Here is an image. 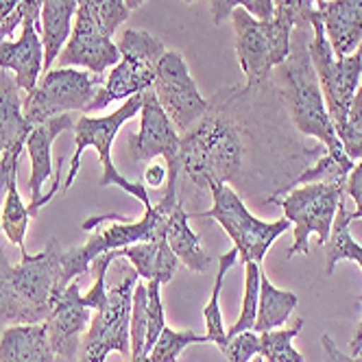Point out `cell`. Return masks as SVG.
<instances>
[{
  "instance_id": "cell-1",
  "label": "cell",
  "mask_w": 362,
  "mask_h": 362,
  "mask_svg": "<svg viewBox=\"0 0 362 362\" xmlns=\"http://www.w3.org/2000/svg\"><path fill=\"white\" fill-rule=\"evenodd\" d=\"M245 162V138L238 120L231 116V90L221 92L218 100L197 124L181 136V173L197 188L234 181Z\"/></svg>"
},
{
  "instance_id": "cell-2",
  "label": "cell",
  "mask_w": 362,
  "mask_h": 362,
  "mask_svg": "<svg viewBox=\"0 0 362 362\" xmlns=\"http://www.w3.org/2000/svg\"><path fill=\"white\" fill-rule=\"evenodd\" d=\"M62 251V245L50 238L35 255L22 249L20 264L13 267L0 247V323L31 325L48 319L64 293L59 288Z\"/></svg>"
},
{
  "instance_id": "cell-3",
  "label": "cell",
  "mask_w": 362,
  "mask_h": 362,
  "mask_svg": "<svg viewBox=\"0 0 362 362\" xmlns=\"http://www.w3.org/2000/svg\"><path fill=\"white\" fill-rule=\"evenodd\" d=\"M308 40H310V29L293 31L295 44L291 46L288 59L273 70L275 72L273 88L281 100L284 110L288 112V118L297 132L310 138H317L325 146V153L345 160L349 155L343 148V142L339 134H336V127L329 118L317 70L308 53Z\"/></svg>"
},
{
  "instance_id": "cell-4",
  "label": "cell",
  "mask_w": 362,
  "mask_h": 362,
  "mask_svg": "<svg viewBox=\"0 0 362 362\" xmlns=\"http://www.w3.org/2000/svg\"><path fill=\"white\" fill-rule=\"evenodd\" d=\"M142 110V94H136L132 98H127L122 105L107 114V116H81L74 124V155L70 160V166H68V175L62 184V190H70L74 179H76V173H79V162H81V155L86 148H96L98 158H100V168H103V175H100V181L98 184L103 188L107 186H116L120 188L122 192L132 194L134 199H138L144 210H151V199H148V192H146V184L144 181H132L127 179L116 166H114V160H112V144L118 136V132L122 129V124L127 120H132L134 116H138Z\"/></svg>"
},
{
  "instance_id": "cell-5",
  "label": "cell",
  "mask_w": 362,
  "mask_h": 362,
  "mask_svg": "<svg viewBox=\"0 0 362 362\" xmlns=\"http://www.w3.org/2000/svg\"><path fill=\"white\" fill-rule=\"evenodd\" d=\"M118 50H120V62L105 76V83L100 86L96 98L90 103L86 114L100 112L116 100H127L136 94L151 90L160 59L166 53L164 42L160 37L140 29L124 31Z\"/></svg>"
},
{
  "instance_id": "cell-6",
  "label": "cell",
  "mask_w": 362,
  "mask_h": 362,
  "mask_svg": "<svg viewBox=\"0 0 362 362\" xmlns=\"http://www.w3.org/2000/svg\"><path fill=\"white\" fill-rule=\"evenodd\" d=\"M208 190L212 192L214 203L208 212H203L199 216L212 218L225 229V234L234 243V249L238 251L243 264L245 262L260 264L267 251L273 247V243L281 234H286L288 227L293 225L286 216L279 221H260L257 216H253L243 203L240 194L227 184H212Z\"/></svg>"
},
{
  "instance_id": "cell-7",
  "label": "cell",
  "mask_w": 362,
  "mask_h": 362,
  "mask_svg": "<svg viewBox=\"0 0 362 362\" xmlns=\"http://www.w3.org/2000/svg\"><path fill=\"white\" fill-rule=\"evenodd\" d=\"M234 44L247 88H260L269 81L271 72L288 59L293 46V27L277 20H257L245 9H234Z\"/></svg>"
},
{
  "instance_id": "cell-8",
  "label": "cell",
  "mask_w": 362,
  "mask_h": 362,
  "mask_svg": "<svg viewBox=\"0 0 362 362\" xmlns=\"http://www.w3.org/2000/svg\"><path fill=\"white\" fill-rule=\"evenodd\" d=\"M345 181L341 184H303L288 190L286 197H271L269 201L281 205L284 216H286L295 231H293V245L286 253V257L308 253L310 236L317 234L319 245H325L329 240L334 218L339 214L341 203H345Z\"/></svg>"
},
{
  "instance_id": "cell-9",
  "label": "cell",
  "mask_w": 362,
  "mask_h": 362,
  "mask_svg": "<svg viewBox=\"0 0 362 362\" xmlns=\"http://www.w3.org/2000/svg\"><path fill=\"white\" fill-rule=\"evenodd\" d=\"M129 153L134 162H148L153 158H164L166 162V190L160 201L166 214L179 201V175H181V136L177 127L160 105L153 88L142 92V110H140V129L129 138Z\"/></svg>"
},
{
  "instance_id": "cell-10",
  "label": "cell",
  "mask_w": 362,
  "mask_h": 362,
  "mask_svg": "<svg viewBox=\"0 0 362 362\" xmlns=\"http://www.w3.org/2000/svg\"><path fill=\"white\" fill-rule=\"evenodd\" d=\"M308 53L317 70L329 118L336 127V134H339L347 120L351 100L362 79V57L358 50L347 57L334 55V50L325 35V29L319 20V13L313 22V27H310Z\"/></svg>"
},
{
  "instance_id": "cell-11",
  "label": "cell",
  "mask_w": 362,
  "mask_h": 362,
  "mask_svg": "<svg viewBox=\"0 0 362 362\" xmlns=\"http://www.w3.org/2000/svg\"><path fill=\"white\" fill-rule=\"evenodd\" d=\"M138 277L140 275L132 267L116 286L107 288V301L92 313L76 362H105L112 351L129 356V319ZM57 362L66 360L57 358Z\"/></svg>"
},
{
  "instance_id": "cell-12",
  "label": "cell",
  "mask_w": 362,
  "mask_h": 362,
  "mask_svg": "<svg viewBox=\"0 0 362 362\" xmlns=\"http://www.w3.org/2000/svg\"><path fill=\"white\" fill-rule=\"evenodd\" d=\"M103 83H105L103 74H94L79 68L48 70L42 76V81L35 86V90L27 94L24 116L33 127H37L68 112L86 114Z\"/></svg>"
},
{
  "instance_id": "cell-13",
  "label": "cell",
  "mask_w": 362,
  "mask_h": 362,
  "mask_svg": "<svg viewBox=\"0 0 362 362\" xmlns=\"http://www.w3.org/2000/svg\"><path fill=\"white\" fill-rule=\"evenodd\" d=\"M153 92L173 124L181 129V134H186L210 110V103L201 96L194 79L190 76L184 55L175 53V50H166L160 59Z\"/></svg>"
},
{
  "instance_id": "cell-14",
  "label": "cell",
  "mask_w": 362,
  "mask_h": 362,
  "mask_svg": "<svg viewBox=\"0 0 362 362\" xmlns=\"http://www.w3.org/2000/svg\"><path fill=\"white\" fill-rule=\"evenodd\" d=\"M59 68H86L88 72L103 74L120 62V50L100 31L88 3L79 5L72 33L57 57Z\"/></svg>"
},
{
  "instance_id": "cell-15",
  "label": "cell",
  "mask_w": 362,
  "mask_h": 362,
  "mask_svg": "<svg viewBox=\"0 0 362 362\" xmlns=\"http://www.w3.org/2000/svg\"><path fill=\"white\" fill-rule=\"evenodd\" d=\"M94 310L86 305L79 281H70L66 291L55 301L48 319L44 321L48 343L55 356L66 362H76L83 334L90 327Z\"/></svg>"
},
{
  "instance_id": "cell-16",
  "label": "cell",
  "mask_w": 362,
  "mask_h": 362,
  "mask_svg": "<svg viewBox=\"0 0 362 362\" xmlns=\"http://www.w3.org/2000/svg\"><path fill=\"white\" fill-rule=\"evenodd\" d=\"M66 129H74V122L70 114H62L50 118L37 127H33V132L27 138V153L31 160V203L29 212L31 216H37L42 210V186L48 181L50 175H55V164H53V142L64 134Z\"/></svg>"
},
{
  "instance_id": "cell-17",
  "label": "cell",
  "mask_w": 362,
  "mask_h": 362,
  "mask_svg": "<svg viewBox=\"0 0 362 362\" xmlns=\"http://www.w3.org/2000/svg\"><path fill=\"white\" fill-rule=\"evenodd\" d=\"M0 68L16 74V86L24 92H33L44 70V44L40 22L27 20L22 24L20 40L0 42Z\"/></svg>"
},
{
  "instance_id": "cell-18",
  "label": "cell",
  "mask_w": 362,
  "mask_h": 362,
  "mask_svg": "<svg viewBox=\"0 0 362 362\" xmlns=\"http://www.w3.org/2000/svg\"><path fill=\"white\" fill-rule=\"evenodd\" d=\"M317 9L334 55L356 53L362 44V0H327Z\"/></svg>"
},
{
  "instance_id": "cell-19",
  "label": "cell",
  "mask_w": 362,
  "mask_h": 362,
  "mask_svg": "<svg viewBox=\"0 0 362 362\" xmlns=\"http://www.w3.org/2000/svg\"><path fill=\"white\" fill-rule=\"evenodd\" d=\"M0 362H57L44 323L7 325L0 336Z\"/></svg>"
},
{
  "instance_id": "cell-20",
  "label": "cell",
  "mask_w": 362,
  "mask_h": 362,
  "mask_svg": "<svg viewBox=\"0 0 362 362\" xmlns=\"http://www.w3.org/2000/svg\"><path fill=\"white\" fill-rule=\"evenodd\" d=\"M81 0H44L40 13V35L44 44V72L50 70L64 50L70 33L72 18L79 11Z\"/></svg>"
},
{
  "instance_id": "cell-21",
  "label": "cell",
  "mask_w": 362,
  "mask_h": 362,
  "mask_svg": "<svg viewBox=\"0 0 362 362\" xmlns=\"http://www.w3.org/2000/svg\"><path fill=\"white\" fill-rule=\"evenodd\" d=\"M114 255H116V260L118 257H124V260L132 262L136 273L140 277H144L146 281L158 279L162 286L175 277V273L181 264L177 260V255L170 251L166 236H160L148 243L129 245L124 249H116Z\"/></svg>"
},
{
  "instance_id": "cell-22",
  "label": "cell",
  "mask_w": 362,
  "mask_h": 362,
  "mask_svg": "<svg viewBox=\"0 0 362 362\" xmlns=\"http://www.w3.org/2000/svg\"><path fill=\"white\" fill-rule=\"evenodd\" d=\"M166 243L170 251L177 255V260L188 267L194 273H205L212 267V255L203 249L201 238L190 227V216L184 210V205L177 203L166 216Z\"/></svg>"
},
{
  "instance_id": "cell-23",
  "label": "cell",
  "mask_w": 362,
  "mask_h": 362,
  "mask_svg": "<svg viewBox=\"0 0 362 362\" xmlns=\"http://www.w3.org/2000/svg\"><path fill=\"white\" fill-rule=\"evenodd\" d=\"M20 92L16 81L0 86V155L16 144H24L33 132V124L22 112Z\"/></svg>"
},
{
  "instance_id": "cell-24",
  "label": "cell",
  "mask_w": 362,
  "mask_h": 362,
  "mask_svg": "<svg viewBox=\"0 0 362 362\" xmlns=\"http://www.w3.org/2000/svg\"><path fill=\"white\" fill-rule=\"evenodd\" d=\"M299 299L291 291H279L269 281V277L260 275V299H257V317L253 332L264 334L271 329H279L288 317L295 313Z\"/></svg>"
},
{
  "instance_id": "cell-25",
  "label": "cell",
  "mask_w": 362,
  "mask_h": 362,
  "mask_svg": "<svg viewBox=\"0 0 362 362\" xmlns=\"http://www.w3.org/2000/svg\"><path fill=\"white\" fill-rule=\"evenodd\" d=\"M238 260V251L231 249L227 253H223L218 257V271H216V279H214V288H212V297L203 308V319H205V339L208 343L216 345L218 349H223L227 345V329L223 323V310H221V293H223V281L225 275L229 273V269H234Z\"/></svg>"
},
{
  "instance_id": "cell-26",
  "label": "cell",
  "mask_w": 362,
  "mask_h": 362,
  "mask_svg": "<svg viewBox=\"0 0 362 362\" xmlns=\"http://www.w3.org/2000/svg\"><path fill=\"white\" fill-rule=\"evenodd\" d=\"M349 216H347V208L345 203H341L339 214L334 218V227L329 240L325 243V273L332 275L336 264L343 260H351L362 269V245H358L354 240V236L349 234Z\"/></svg>"
},
{
  "instance_id": "cell-27",
  "label": "cell",
  "mask_w": 362,
  "mask_h": 362,
  "mask_svg": "<svg viewBox=\"0 0 362 362\" xmlns=\"http://www.w3.org/2000/svg\"><path fill=\"white\" fill-rule=\"evenodd\" d=\"M29 205H24L20 192H18V173L9 179L7 194L3 199V214H0V231L7 236L11 245H16L20 251L24 249V238L31 221Z\"/></svg>"
},
{
  "instance_id": "cell-28",
  "label": "cell",
  "mask_w": 362,
  "mask_h": 362,
  "mask_svg": "<svg viewBox=\"0 0 362 362\" xmlns=\"http://www.w3.org/2000/svg\"><path fill=\"white\" fill-rule=\"evenodd\" d=\"M303 329V319H297L286 329H271L260 334V356L264 362H303V356L293 347V341Z\"/></svg>"
},
{
  "instance_id": "cell-29",
  "label": "cell",
  "mask_w": 362,
  "mask_h": 362,
  "mask_svg": "<svg viewBox=\"0 0 362 362\" xmlns=\"http://www.w3.org/2000/svg\"><path fill=\"white\" fill-rule=\"evenodd\" d=\"M208 339H205V334H197V332H190V329H184V332H177V329H170V327H164L162 334L158 336V341L151 347L148 356L142 360V362H177V358L181 356L186 347L190 345H205Z\"/></svg>"
},
{
  "instance_id": "cell-30",
  "label": "cell",
  "mask_w": 362,
  "mask_h": 362,
  "mask_svg": "<svg viewBox=\"0 0 362 362\" xmlns=\"http://www.w3.org/2000/svg\"><path fill=\"white\" fill-rule=\"evenodd\" d=\"M356 166V162L351 158H334V155L325 153L323 158H319L313 166L305 168L293 184L286 188H295V186H303V184H341V181H347V175L351 173V168Z\"/></svg>"
},
{
  "instance_id": "cell-31",
  "label": "cell",
  "mask_w": 362,
  "mask_h": 362,
  "mask_svg": "<svg viewBox=\"0 0 362 362\" xmlns=\"http://www.w3.org/2000/svg\"><path fill=\"white\" fill-rule=\"evenodd\" d=\"M260 264L245 262V293H243V305L236 323L227 329V339L236 336L240 332L253 329L255 317H257V299H260Z\"/></svg>"
},
{
  "instance_id": "cell-32",
  "label": "cell",
  "mask_w": 362,
  "mask_h": 362,
  "mask_svg": "<svg viewBox=\"0 0 362 362\" xmlns=\"http://www.w3.org/2000/svg\"><path fill=\"white\" fill-rule=\"evenodd\" d=\"M146 284H136L132 299V319H129V362H142L146 343Z\"/></svg>"
},
{
  "instance_id": "cell-33",
  "label": "cell",
  "mask_w": 362,
  "mask_h": 362,
  "mask_svg": "<svg viewBox=\"0 0 362 362\" xmlns=\"http://www.w3.org/2000/svg\"><path fill=\"white\" fill-rule=\"evenodd\" d=\"M42 3L44 0H0V42L11 40L27 20L40 22Z\"/></svg>"
},
{
  "instance_id": "cell-34",
  "label": "cell",
  "mask_w": 362,
  "mask_h": 362,
  "mask_svg": "<svg viewBox=\"0 0 362 362\" xmlns=\"http://www.w3.org/2000/svg\"><path fill=\"white\" fill-rule=\"evenodd\" d=\"M273 20L288 24L293 29H310L319 13L315 0H273Z\"/></svg>"
},
{
  "instance_id": "cell-35",
  "label": "cell",
  "mask_w": 362,
  "mask_h": 362,
  "mask_svg": "<svg viewBox=\"0 0 362 362\" xmlns=\"http://www.w3.org/2000/svg\"><path fill=\"white\" fill-rule=\"evenodd\" d=\"M339 138L343 142V148L347 151V155L354 162L362 160V79H360V86L351 100L347 120L339 132Z\"/></svg>"
},
{
  "instance_id": "cell-36",
  "label": "cell",
  "mask_w": 362,
  "mask_h": 362,
  "mask_svg": "<svg viewBox=\"0 0 362 362\" xmlns=\"http://www.w3.org/2000/svg\"><path fill=\"white\" fill-rule=\"evenodd\" d=\"M146 343H144V358L148 356L151 347L158 341V336L166 327V315H164V303H162V284L158 279L146 281ZM142 358V360H144Z\"/></svg>"
},
{
  "instance_id": "cell-37",
  "label": "cell",
  "mask_w": 362,
  "mask_h": 362,
  "mask_svg": "<svg viewBox=\"0 0 362 362\" xmlns=\"http://www.w3.org/2000/svg\"><path fill=\"white\" fill-rule=\"evenodd\" d=\"M210 7H212L214 24H223L225 20H229L234 9L238 7L257 20H273L275 16L273 0H210Z\"/></svg>"
},
{
  "instance_id": "cell-38",
  "label": "cell",
  "mask_w": 362,
  "mask_h": 362,
  "mask_svg": "<svg viewBox=\"0 0 362 362\" xmlns=\"http://www.w3.org/2000/svg\"><path fill=\"white\" fill-rule=\"evenodd\" d=\"M81 3L90 5L100 31L107 37H112L120 24L129 20V13H132V9L124 5V0H81Z\"/></svg>"
},
{
  "instance_id": "cell-39",
  "label": "cell",
  "mask_w": 362,
  "mask_h": 362,
  "mask_svg": "<svg viewBox=\"0 0 362 362\" xmlns=\"http://www.w3.org/2000/svg\"><path fill=\"white\" fill-rule=\"evenodd\" d=\"M229 362H251L255 356H260V334L247 329L227 339V345L221 349Z\"/></svg>"
},
{
  "instance_id": "cell-40",
  "label": "cell",
  "mask_w": 362,
  "mask_h": 362,
  "mask_svg": "<svg viewBox=\"0 0 362 362\" xmlns=\"http://www.w3.org/2000/svg\"><path fill=\"white\" fill-rule=\"evenodd\" d=\"M24 146H27V142L16 144L0 155V203H3V199L7 194L9 179L18 173V162H20V155H22Z\"/></svg>"
},
{
  "instance_id": "cell-41",
  "label": "cell",
  "mask_w": 362,
  "mask_h": 362,
  "mask_svg": "<svg viewBox=\"0 0 362 362\" xmlns=\"http://www.w3.org/2000/svg\"><path fill=\"white\" fill-rule=\"evenodd\" d=\"M345 192L354 199L356 203V210L354 212H347L349 221L356 223V221H362V160L351 168V173L347 175V181H345Z\"/></svg>"
},
{
  "instance_id": "cell-42",
  "label": "cell",
  "mask_w": 362,
  "mask_h": 362,
  "mask_svg": "<svg viewBox=\"0 0 362 362\" xmlns=\"http://www.w3.org/2000/svg\"><path fill=\"white\" fill-rule=\"evenodd\" d=\"M321 347L325 351V362H362V356H347L339 349V345H336L332 341L329 334H323L321 336Z\"/></svg>"
},
{
  "instance_id": "cell-43",
  "label": "cell",
  "mask_w": 362,
  "mask_h": 362,
  "mask_svg": "<svg viewBox=\"0 0 362 362\" xmlns=\"http://www.w3.org/2000/svg\"><path fill=\"white\" fill-rule=\"evenodd\" d=\"M166 175H168L166 166H162V164H151V166L146 168V173H144V179H146V184H148V186L160 188V186L164 184V181H166Z\"/></svg>"
},
{
  "instance_id": "cell-44",
  "label": "cell",
  "mask_w": 362,
  "mask_h": 362,
  "mask_svg": "<svg viewBox=\"0 0 362 362\" xmlns=\"http://www.w3.org/2000/svg\"><path fill=\"white\" fill-rule=\"evenodd\" d=\"M358 301H360V305H362V295L358 297ZM349 351H351V356H360V351H362V319H360V323H358V327H356L354 341L349 343Z\"/></svg>"
},
{
  "instance_id": "cell-45",
  "label": "cell",
  "mask_w": 362,
  "mask_h": 362,
  "mask_svg": "<svg viewBox=\"0 0 362 362\" xmlns=\"http://www.w3.org/2000/svg\"><path fill=\"white\" fill-rule=\"evenodd\" d=\"M144 3H146V0H124V5H127L129 9H132V11H134V9H140Z\"/></svg>"
},
{
  "instance_id": "cell-46",
  "label": "cell",
  "mask_w": 362,
  "mask_h": 362,
  "mask_svg": "<svg viewBox=\"0 0 362 362\" xmlns=\"http://www.w3.org/2000/svg\"><path fill=\"white\" fill-rule=\"evenodd\" d=\"M251 362H264V358H262V356H255V358H253Z\"/></svg>"
},
{
  "instance_id": "cell-47",
  "label": "cell",
  "mask_w": 362,
  "mask_h": 362,
  "mask_svg": "<svg viewBox=\"0 0 362 362\" xmlns=\"http://www.w3.org/2000/svg\"><path fill=\"white\" fill-rule=\"evenodd\" d=\"M315 3H317V5H321V3H327V0H315Z\"/></svg>"
},
{
  "instance_id": "cell-48",
  "label": "cell",
  "mask_w": 362,
  "mask_h": 362,
  "mask_svg": "<svg viewBox=\"0 0 362 362\" xmlns=\"http://www.w3.org/2000/svg\"><path fill=\"white\" fill-rule=\"evenodd\" d=\"M358 53H360V57H362V44L358 46Z\"/></svg>"
},
{
  "instance_id": "cell-49",
  "label": "cell",
  "mask_w": 362,
  "mask_h": 362,
  "mask_svg": "<svg viewBox=\"0 0 362 362\" xmlns=\"http://www.w3.org/2000/svg\"><path fill=\"white\" fill-rule=\"evenodd\" d=\"M184 3H186V5H190V3H194V0H184Z\"/></svg>"
},
{
  "instance_id": "cell-50",
  "label": "cell",
  "mask_w": 362,
  "mask_h": 362,
  "mask_svg": "<svg viewBox=\"0 0 362 362\" xmlns=\"http://www.w3.org/2000/svg\"><path fill=\"white\" fill-rule=\"evenodd\" d=\"M360 356H362V351H360Z\"/></svg>"
}]
</instances>
